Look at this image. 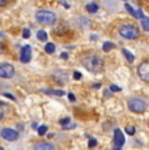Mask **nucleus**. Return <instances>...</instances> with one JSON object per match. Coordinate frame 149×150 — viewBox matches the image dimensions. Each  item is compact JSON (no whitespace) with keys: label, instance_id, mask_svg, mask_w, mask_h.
Returning <instances> with one entry per match:
<instances>
[{"label":"nucleus","instance_id":"14","mask_svg":"<svg viewBox=\"0 0 149 150\" xmlns=\"http://www.w3.org/2000/svg\"><path fill=\"white\" fill-rule=\"evenodd\" d=\"M114 47H115V45H114V43H111V42H105V43H104V47H102V48H104L105 52H109V51H111Z\"/></svg>","mask_w":149,"mask_h":150},{"label":"nucleus","instance_id":"19","mask_svg":"<svg viewBox=\"0 0 149 150\" xmlns=\"http://www.w3.org/2000/svg\"><path fill=\"white\" fill-rule=\"evenodd\" d=\"M46 132H47V127H46V125H41L38 128V134H39V136H43Z\"/></svg>","mask_w":149,"mask_h":150},{"label":"nucleus","instance_id":"8","mask_svg":"<svg viewBox=\"0 0 149 150\" xmlns=\"http://www.w3.org/2000/svg\"><path fill=\"white\" fill-rule=\"evenodd\" d=\"M30 59H31V47H30V45H25L21 48L20 60H21V63H29Z\"/></svg>","mask_w":149,"mask_h":150},{"label":"nucleus","instance_id":"22","mask_svg":"<svg viewBox=\"0 0 149 150\" xmlns=\"http://www.w3.org/2000/svg\"><path fill=\"white\" fill-rule=\"evenodd\" d=\"M47 93H53V94H56V96H63V91L62 90H48Z\"/></svg>","mask_w":149,"mask_h":150},{"label":"nucleus","instance_id":"7","mask_svg":"<svg viewBox=\"0 0 149 150\" xmlns=\"http://www.w3.org/2000/svg\"><path fill=\"white\" fill-rule=\"evenodd\" d=\"M137 73L139 77L145 82H149V63L148 62H143L137 68Z\"/></svg>","mask_w":149,"mask_h":150},{"label":"nucleus","instance_id":"9","mask_svg":"<svg viewBox=\"0 0 149 150\" xmlns=\"http://www.w3.org/2000/svg\"><path fill=\"white\" fill-rule=\"evenodd\" d=\"M123 145H124V136L120 129H115L114 131V146L116 149H120Z\"/></svg>","mask_w":149,"mask_h":150},{"label":"nucleus","instance_id":"26","mask_svg":"<svg viewBox=\"0 0 149 150\" xmlns=\"http://www.w3.org/2000/svg\"><path fill=\"white\" fill-rule=\"evenodd\" d=\"M67 123H70V117H64V119L60 120V124H62V125H64V124H67Z\"/></svg>","mask_w":149,"mask_h":150},{"label":"nucleus","instance_id":"25","mask_svg":"<svg viewBox=\"0 0 149 150\" xmlns=\"http://www.w3.org/2000/svg\"><path fill=\"white\" fill-rule=\"evenodd\" d=\"M96 145H97V140H93V138H92L89 141V148H93V146H96Z\"/></svg>","mask_w":149,"mask_h":150},{"label":"nucleus","instance_id":"6","mask_svg":"<svg viewBox=\"0 0 149 150\" xmlns=\"http://www.w3.org/2000/svg\"><path fill=\"white\" fill-rule=\"evenodd\" d=\"M0 136L7 141H16L18 138V132L12 128H3L0 132Z\"/></svg>","mask_w":149,"mask_h":150},{"label":"nucleus","instance_id":"2","mask_svg":"<svg viewBox=\"0 0 149 150\" xmlns=\"http://www.w3.org/2000/svg\"><path fill=\"white\" fill-rule=\"evenodd\" d=\"M35 20L42 25H54L56 22V14L47 9H39L35 13Z\"/></svg>","mask_w":149,"mask_h":150},{"label":"nucleus","instance_id":"12","mask_svg":"<svg viewBox=\"0 0 149 150\" xmlns=\"http://www.w3.org/2000/svg\"><path fill=\"white\" fill-rule=\"evenodd\" d=\"M87 11L90 13H96L98 11V4L97 3H89V4H87Z\"/></svg>","mask_w":149,"mask_h":150},{"label":"nucleus","instance_id":"16","mask_svg":"<svg viewBox=\"0 0 149 150\" xmlns=\"http://www.w3.org/2000/svg\"><path fill=\"white\" fill-rule=\"evenodd\" d=\"M37 37H38L39 41H46L47 39V33H46L45 30H38V33H37Z\"/></svg>","mask_w":149,"mask_h":150},{"label":"nucleus","instance_id":"21","mask_svg":"<svg viewBox=\"0 0 149 150\" xmlns=\"http://www.w3.org/2000/svg\"><path fill=\"white\" fill-rule=\"evenodd\" d=\"M22 37H24V38H29L30 37V30L29 29H24V31H22Z\"/></svg>","mask_w":149,"mask_h":150},{"label":"nucleus","instance_id":"29","mask_svg":"<svg viewBox=\"0 0 149 150\" xmlns=\"http://www.w3.org/2000/svg\"><path fill=\"white\" fill-rule=\"evenodd\" d=\"M4 96H5V97H8V98H9V99H13V100H16V98L13 97V96H11V94H4Z\"/></svg>","mask_w":149,"mask_h":150},{"label":"nucleus","instance_id":"17","mask_svg":"<svg viewBox=\"0 0 149 150\" xmlns=\"http://www.w3.org/2000/svg\"><path fill=\"white\" fill-rule=\"evenodd\" d=\"M123 54H124L126 59H127V60H128V62H130V63H132L133 60H135V56H133V55L131 54V52H130V51H128V50H126V48H124V50H123Z\"/></svg>","mask_w":149,"mask_h":150},{"label":"nucleus","instance_id":"18","mask_svg":"<svg viewBox=\"0 0 149 150\" xmlns=\"http://www.w3.org/2000/svg\"><path fill=\"white\" fill-rule=\"evenodd\" d=\"M126 9H127V11H128V12H130L131 14H132V16H133V17H136V18H139V14H137V11H135V9H133V8H132V7H131V5H130V4H128V3H127V4H126Z\"/></svg>","mask_w":149,"mask_h":150},{"label":"nucleus","instance_id":"31","mask_svg":"<svg viewBox=\"0 0 149 150\" xmlns=\"http://www.w3.org/2000/svg\"><path fill=\"white\" fill-rule=\"evenodd\" d=\"M0 52H1V46H0Z\"/></svg>","mask_w":149,"mask_h":150},{"label":"nucleus","instance_id":"1","mask_svg":"<svg viewBox=\"0 0 149 150\" xmlns=\"http://www.w3.org/2000/svg\"><path fill=\"white\" fill-rule=\"evenodd\" d=\"M81 64L92 73H101L104 71V60L96 52H87L81 56Z\"/></svg>","mask_w":149,"mask_h":150},{"label":"nucleus","instance_id":"13","mask_svg":"<svg viewBox=\"0 0 149 150\" xmlns=\"http://www.w3.org/2000/svg\"><path fill=\"white\" fill-rule=\"evenodd\" d=\"M45 51H46L47 54L55 52V45H54V43H47V45L45 46Z\"/></svg>","mask_w":149,"mask_h":150},{"label":"nucleus","instance_id":"11","mask_svg":"<svg viewBox=\"0 0 149 150\" xmlns=\"http://www.w3.org/2000/svg\"><path fill=\"white\" fill-rule=\"evenodd\" d=\"M34 149H37V150H54L55 146L51 145V144L39 142V144H35V145H34Z\"/></svg>","mask_w":149,"mask_h":150},{"label":"nucleus","instance_id":"3","mask_svg":"<svg viewBox=\"0 0 149 150\" xmlns=\"http://www.w3.org/2000/svg\"><path fill=\"white\" fill-rule=\"evenodd\" d=\"M119 34L126 39H136L140 35V30L135 24H123L119 28Z\"/></svg>","mask_w":149,"mask_h":150},{"label":"nucleus","instance_id":"4","mask_svg":"<svg viewBox=\"0 0 149 150\" xmlns=\"http://www.w3.org/2000/svg\"><path fill=\"white\" fill-rule=\"evenodd\" d=\"M128 108L132 112H135V114H143V112L147 110V103H145V100L141 99V98L133 97L128 100Z\"/></svg>","mask_w":149,"mask_h":150},{"label":"nucleus","instance_id":"32","mask_svg":"<svg viewBox=\"0 0 149 150\" xmlns=\"http://www.w3.org/2000/svg\"><path fill=\"white\" fill-rule=\"evenodd\" d=\"M124 1H126V0H124Z\"/></svg>","mask_w":149,"mask_h":150},{"label":"nucleus","instance_id":"15","mask_svg":"<svg viewBox=\"0 0 149 150\" xmlns=\"http://www.w3.org/2000/svg\"><path fill=\"white\" fill-rule=\"evenodd\" d=\"M140 21H141L143 29H144V30H149V20L147 18V17H145V16H143L141 18H140Z\"/></svg>","mask_w":149,"mask_h":150},{"label":"nucleus","instance_id":"24","mask_svg":"<svg viewBox=\"0 0 149 150\" xmlns=\"http://www.w3.org/2000/svg\"><path fill=\"white\" fill-rule=\"evenodd\" d=\"M73 79L74 80H80V79H81V73H80V72H74V73H73Z\"/></svg>","mask_w":149,"mask_h":150},{"label":"nucleus","instance_id":"10","mask_svg":"<svg viewBox=\"0 0 149 150\" xmlns=\"http://www.w3.org/2000/svg\"><path fill=\"white\" fill-rule=\"evenodd\" d=\"M9 114V106L4 102H0V119H4Z\"/></svg>","mask_w":149,"mask_h":150},{"label":"nucleus","instance_id":"23","mask_svg":"<svg viewBox=\"0 0 149 150\" xmlns=\"http://www.w3.org/2000/svg\"><path fill=\"white\" fill-rule=\"evenodd\" d=\"M110 90H111V91H120L122 89H120L119 86H116V85H111V86H110Z\"/></svg>","mask_w":149,"mask_h":150},{"label":"nucleus","instance_id":"28","mask_svg":"<svg viewBox=\"0 0 149 150\" xmlns=\"http://www.w3.org/2000/svg\"><path fill=\"white\" fill-rule=\"evenodd\" d=\"M68 97H70V100H72V102H73L74 99H76V98H74V96H73L72 93H70V94H68Z\"/></svg>","mask_w":149,"mask_h":150},{"label":"nucleus","instance_id":"5","mask_svg":"<svg viewBox=\"0 0 149 150\" xmlns=\"http://www.w3.org/2000/svg\"><path fill=\"white\" fill-rule=\"evenodd\" d=\"M15 74V67L9 63H3L0 64V77L3 79H11Z\"/></svg>","mask_w":149,"mask_h":150},{"label":"nucleus","instance_id":"30","mask_svg":"<svg viewBox=\"0 0 149 150\" xmlns=\"http://www.w3.org/2000/svg\"><path fill=\"white\" fill-rule=\"evenodd\" d=\"M62 57H63V59H68V54L63 52V54H62Z\"/></svg>","mask_w":149,"mask_h":150},{"label":"nucleus","instance_id":"20","mask_svg":"<svg viewBox=\"0 0 149 150\" xmlns=\"http://www.w3.org/2000/svg\"><path fill=\"white\" fill-rule=\"evenodd\" d=\"M126 132H127V134H130V136H133L135 134V128L133 127H127V128H126Z\"/></svg>","mask_w":149,"mask_h":150},{"label":"nucleus","instance_id":"27","mask_svg":"<svg viewBox=\"0 0 149 150\" xmlns=\"http://www.w3.org/2000/svg\"><path fill=\"white\" fill-rule=\"evenodd\" d=\"M7 3H8V0H0V7H4Z\"/></svg>","mask_w":149,"mask_h":150}]
</instances>
